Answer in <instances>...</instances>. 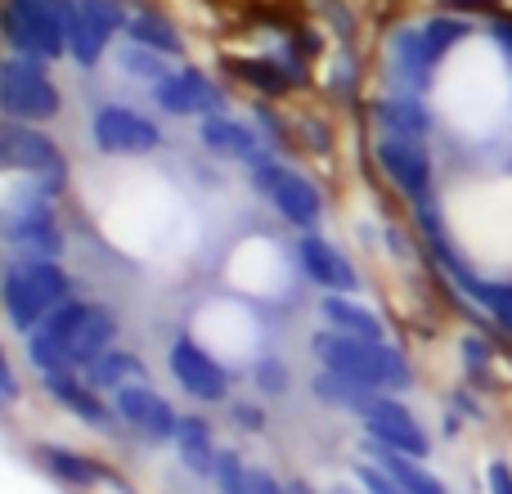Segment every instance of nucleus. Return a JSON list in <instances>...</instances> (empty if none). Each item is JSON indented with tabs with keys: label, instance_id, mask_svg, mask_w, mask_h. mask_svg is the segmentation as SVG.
I'll use <instances>...</instances> for the list:
<instances>
[{
	"label": "nucleus",
	"instance_id": "nucleus-1",
	"mask_svg": "<svg viewBox=\"0 0 512 494\" xmlns=\"http://www.w3.org/2000/svg\"><path fill=\"white\" fill-rule=\"evenodd\" d=\"M310 351L324 360V369L364 382V387H382V391L414 387L409 360L387 342H364V337H346V333H337V328H328V333L310 337Z\"/></svg>",
	"mask_w": 512,
	"mask_h": 494
},
{
	"label": "nucleus",
	"instance_id": "nucleus-2",
	"mask_svg": "<svg viewBox=\"0 0 512 494\" xmlns=\"http://www.w3.org/2000/svg\"><path fill=\"white\" fill-rule=\"evenodd\" d=\"M77 9L72 0H9L5 9V36L23 59H59L68 50L72 23H77Z\"/></svg>",
	"mask_w": 512,
	"mask_h": 494
},
{
	"label": "nucleus",
	"instance_id": "nucleus-3",
	"mask_svg": "<svg viewBox=\"0 0 512 494\" xmlns=\"http://www.w3.org/2000/svg\"><path fill=\"white\" fill-rule=\"evenodd\" d=\"M68 301V274L54 261L5 265V315L18 333H36Z\"/></svg>",
	"mask_w": 512,
	"mask_h": 494
},
{
	"label": "nucleus",
	"instance_id": "nucleus-4",
	"mask_svg": "<svg viewBox=\"0 0 512 494\" xmlns=\"http://www.w3.org/2000/svg\"><path fill=\"white\" fill-rule=\"evenodd\" d=\"M0 108L9 122H50L59 113V90L45 77L41 59H9L0 68Z\"/></svg>",
	"mask_w": 512,
	"mask_h": 494
},
{
	"label": "nucleus",
	"instance_id": "nucleus-5",
	"mask_svg": "<svg viewBox=\"0 0 512 494\" xmlns=\"http://www.w3.org/2000/svg\"><path fill=\"white\" fill-rule=\"evenodd\" d=\"M0 162L9 171H23V176H45L50 185L63 180V153L54 149V140H45L41 131L23 122H5L0 126Z\"/></svg>",
	"mask_w": 512,
	"mask_h": 494
},
{
	"label": "nucleus",
	"instance_id": "nucleus-6",
	"mask_svg": "<svg viewBox=\"0 0 512 494\" xmlns=\"http://www.w3.org/2000/svg\"><path fill=\"white\" fill-rule=\"evenodd\" d=\"M95 144L113 158H135V153H153L162 144V131L149 122V117L131 113V108H99L95 122Z\"/></svg>",
	"mask_w": 512,
	"mask_h": 494
},
{
	"label": "nucleus",
	"instance_id": "nucleus-7",
	"mask_svg": "<svg viewBox=\"0 0 512 494\" xmlns=\"http://www.w3.org/2000/svg\"><path fill=\"white\" fill-rule=\"evenodd\" d=\"M378 167L387 171V180L409 194L414 203H427L432 194V162H427L423 140H396V135H382L378 140Z\"/></svg>",
	"mask_w": 512,
	"mask_h": 494
},
{
	"label": "nucleus",
	"instance_id": "nucleus-8",
	"mask_svg": "<svg viewBox=\"0 0 512 494\" xmlns=\"http://www.w3.org/2000/svg\"><path fill=\"white\" fill-rule=\"evenodd\" d=\"M113 405L140 436H149V441H176V427H180L176 409H171L149 382H126V387H117Z\"/></svg>",
	"mask_w": 512,
	"mask_h": 494
},
{
	"label": "nucleus",
	"instance_id": "nucleus-9",
	"mask_svg": "<svg viewBox=\"0 0 512 494\" xmlns=\"http://www.w3.org/2000/svg\"><path fill=\"white\" fill-rule=\"evenodd\" d=\"M364 436H369L373 445H387V450H400V454H414V459H423L427 454V432L418 427V418L409 414V405H400L396 396H382L378 405L364 414Z\"/></svg>",
	"mask_w": 512,
	"mask_h": 494
},
{
	"label": "nucleus",
	"instance_id": "nucleus-10",
	"mask_svg": "<svg viewBox=\"0 0 512 494\" xmlns=\"http://www.w3.org/2000/svg\"><path fill=\"white\" fill-rule=\"evenodd\" d=\"M167 364H171V373H176V382L194 400H225V391H230V373H225L198 342H189V337H176V342H171Z\"/></svg>",
	"mask_w": 512,
	"mask_h": 494
},
{
	"label": "nucleus",
	"instance_id": "nucleus-11",
	"mask_svg": "<svg viewBox=\"0 0 512 494\" xmlns=\"http://www.w3.org/2000/svg\"><path fill=\"white\" fill-rule=\"evenodd\" d=\"M122 0H81L77 9V23H72V36H68V50L72 59L81 63V68H90V63L104 54L108 36L122 27Z\"/></svg>",
	"mask_w": 512,
	"mask_h": 494
},
{
	"label": "nucleus",
	"instance_id": "nucleus-12",
	"mask_svg": "<svg viewBox=\"0 0 512 494\" xmlns=\"http://www.w3.org/2000/svg\"><path fill=\"white\" fill-rule=\"evenodd\" d=\"M113 337H117L113 310L86 306L77 315V324L68 328V342H63V369H86L90 360H99V355L113 346Z\"/></svg>",
	"mask_w": 512,
	"mask_h": 494
},
{
	"label": "nucleus",
	"instance_id": "nucleus-13",
	"mask_svg": "<svg viewBox=\"0 0 512 494\" xmlns=\"http://www.w3.org/2000/svg\"><path fill=\"white\" fill-rule=\"evenodd\" d=\"M153 95H158V104L167 108V113H180V117H189V113L212 117L216 108H221V90H216L203 72H189V68L185 72H171L167 81H158V86H153Z\"/></svg>",
	"mask_w": 512,
	"mask_h": 494
},
{
	"label": "nucleus",
	"instance_id": "nucleus-14",
	"mask_svg": "<svg viewBox=\"0 0 512 494\" xmlns=\"http://www.w3.org/2000/svg\"><path fill=\"white\" fill-rule=\"evenodd\" d=\"M301 265H306V274L324 292L351 297V292L360 288V279H355V265L346 261V256L337 252L333 243H324V239H301Z\"/></svg>",
	"mask_w": 512,
	"mask_h": 494
},
{
	"label": "nucleus",
	"instance_id": "nucleus-15",
	"mask_svg": "<svg viewBox=\"0 0 512 494\" xmlns=\"http://www.w3.org/2000/svg\"><path fill=\"white\" fill-rule=\"evenodd\" d=\"M432 68H436V59L423 45V27H400V32L391 36V72H396V81L409 95H418V90L432 81Z\"/></svg>",
	"mask_w": 512,
	"mask_h": 494
},
{
	"label": "nucleus",
	"instance_id": "nucleus-16",
	"mask_svg": "<svg viewBox=\"0 0 512 494\" xmlns=\"http://www.w3.org/2000/svg\"><path fill=\"white\" fill-rule=\"evenodd\" d=\"M45 391H50L54 405H63L68 414H77L90 427H108V405L99 400V391H90L81 378H72V369L45 373Z\"/></svg>",
	"mask_w": 512,
	"mask_h": 494
},
{
	"label": "nucleus",
	"instance_id": "nucleus-17",
	"mask_svg": "<svg viewBox=\"0 0 512 494\" xmlns=\"http://www.w3.org/2000/svg\"><path fill=\"white\" fill-rule=\"evenodd\" d=\"M310 391H315L319 405H333V409H351V414H369L373 405L382 400V387H364V382L355 378H342V373L324 369L315 373V382H310Z\"/></svg>",
	"mask_w": 512,
	"mask_h": 494
},
{
	"label": "nucleus",
	"instance_id": "nucleus-18",
	"mask_svg": "<svg viewBox=\"0 0 512 494\" xmlns=\"http://www.w3.org/2000/svg\"><path fill=\"white\" fill-rule=\"evenodd\" d=\"M369 450H373V463H378V468L387 472L396 486H405L409 494H450V490H445V481L432 477V472H427L414 454L387 450V445H373V441H369Z\"/></svg>",
	"mask_w": 512,
	"mask_h": 494
},
{
	"label": "nucleus",
	"instance_id": "nucleus-19",
	"mask_svg": "<svg viewBox=\"0 0 512 494\" xmlns=\"http://www.w3.org/2000/svg\"><path fill=\"white\" fill-rule=\"evenodd\" d=\"M203 144L212 153H221V158H239V162H256L261 158V144H256V135L248 131L243 122H234V117H203Z\"/></svg>",
	"mask_w": 512,
	"mask_h": 494
},
{
	"label": "nucleus",
	"instance_id": "nucleus-20",
	"mask_svg": "<svg viewBox=\"0 0 512 494\" xmlns=\"http://www.w3.org/2000/svg\"><path fill=\"white\" fill-rule=\"evenodd\" d=\"M378 126L382 135H396V140H423L432 131V117L418 104V95H391L378 104Z\"/></svg>",
	"mask_w": 512,
	"mask_h": 494
},
{
	"label": "nucleus",
	"instance_id": "nucleus-21",
	"mask_svg": "<svg viewBox=\"0 0 512 494\" xmlns=\"http://www.w3.org/2000/svg\"><path fill=\"white\" fill-rule=\"evenodd\" d=\"M270 198H274V207H279L283 221L301 225V230H310V225L319 221V207H324V203H319V189L310 185L306 176H292V171L279 180V185H274Z\"/></svg>",
	"mask_w": 512,
	"mask_h": 494
},
{
	"label": "nucleus",
	"instance_id": "nucleus-22",
	"mask_svg": "<svg viewBox=\"0 0 512 494\" xmlns=\"http://www.w3.org/2000/svg\"><path fill=\"white\" fill-rule=\"evenodd\" d=\"M176 445H180V463L198 477H216V463H221V450L212 441V427L203 418H180L176 427Z\"/></svg>",
	"mask_w": 512,
	"mask_h": 494
},
{
	"label": "nucleus",
	"instance_id": "nucleus-23",
	"mask_svg": "<svg viewBox=\"0 0 512 494\" xmlns=\"http://www.w3.org/2000/svg\"><path fill=\"white\" fill-rule=\"evenodd\" d=\"M324 319H328V328H337V333H346V337L382 342V319L373 315L369 306L351 301V297H337V292H328V297H324Z\"/></svg>",
	"mask_w": 512,
	"mask_h": 494
},
{
	"label": "nucleus",
	"instance_id": "nucleus-24",
	"mask_svg": "<svg viewBox=\"0 0 512 494\" xmlns=\"http://www.w3.org/2000/svg\"><path fill=\"white\" fill-rule=\"evenodd\" d=\"M41 459L54 477L77 486V490H90V486H99V481H113V477H104V468H95V459H86V454H77V450H63V445H41Z\"/></svg>",
	"mask_w": 512,
	"mask_h": 494
},
{
	"label": "nucleus",
	"instance_id": "nucleus-25",
	"mask_svg": "<svg viewBox=\"0 0 512 494\" xmlns=\"http://www.w3.org/2000/svg\"><path fill=\"white\" fill-rule=\"evenodd\" d=\"M126 378H135V382H149V373H144V364L135 360V355H126V351H113L108 346L99 360H90L86 364V382L95 391H117V387H126Z\"/></svg>",
	"mask_w": 512,
	"mask_h": 494
},
{
	"label": "nucleus",
	"instance_id": "nucleus-26",
	"mask_svg": "<svg viewBox=\"0 0 512 494\" xmlns=\"http://www.w3.org/2000/svg\"><path fill=\"white\" fill-rule=\"evenodd\" d=\"M126 32H131V41L144 45V50L180 54V32H176V27H171L162 14H135L131 23H126Z\"/></svg>",
	"mask_w": 512,
	"mask_h": 494
},
{
	"label": "nucleus",
	"instance_id": "nucleus-27",
	"mask_svg": "<svg viewBox=\"0 0 512 494\" xmlns=\"http://www.w3.org/2000/svg\"><path fill=\"white\" fill-rule=\"evenodd\" d=\"M122 68H126V77L149 81V86H158V81L171 77V72L162 68V54L158 50H144V45H135V41H131V50H122Z\"/></svg>",
	"mask_w": 512,
	"mask_h": 494
},
{
	"label": "nucleus",
	"instance_id": "nucleus-28",
	"mask_svg": "<svg viewBox=\"0 0 512 494\" xmlns=\"http://www.w3.org/2000/svg\"><path fill=\"white\" fill-rule=\"evenodd\" d=\"M212 481H216V494H252V468L234 450H221Z\"/></svg>",
	"mask_w": 512,
	"mask_h": 494
},
{
	"label": "nucleus",
	"instance_id": "nucleus-29",
	"mask_svg": "<svg viewBox=\"0 0 512 494\" xmlns=\"http://www.w3.org/2000/svg\"><path fill=\"white\" fill-rule=\"evenodd\" d=\"M463 36H468V23H463V18H432V23L423 27V45H427V54H432L436 63H441L445 50L459 45Z\"/></svg>",
	"mask_w": 512,
	"mask_h": 494
},
{
	"label": "nucleus",
	"instance_id": "nucleus-30",
	"mask_svg": "<svg viewBox=\"0 0 512 494\" xmlns=\"http://www.w3.org/2000/svg\"><path fill=\"white\" fill-rule=\"evenodd\" d=\"M239 77L256 81L261 90H288V86H297V77H288V68H279V63H265V59L239 63Z\"/></svg>",
	"mask_w": 512,
	"mask_h": 494
},
{
	"label": "nucleus",
	"instance_id": "nucleus-31",
	"mask_svg": "<svg viewBox=\"0 0 512 494\" xmlns=\"http://www.w3.org/2000/svg\"><path fill=\"white\" fill-rule=\"evenodd\" d=\"M481 306L495 315L499 328H508V333H512V283H486V292H481Z\"/></svg>",
	"mask_w": 512,
	"mask_h": 494
},
{
	"label": "nucleus",
	"instance_id": "nucleus-32",
	"mask_svg": "<svg viewBox=\"0 0 512 494\" xmlns=\"http://www.w3.org/2000/svg\"><path fill=\"white\" fill-rule=\"evenodd\" d=\"M355 481H360L364 494H409L405 486H396V481H391L378 463H355Z\"/></svg>",
	"mask_w": 512,
	"mask_h": 494
},
{
	"label": "nucleus",
	"instance_id": "nucleus-33",
	"mask_svg": "<svg viewBox=\"0 0 512 494\" xmlns=\"http://www.w3.org/2000/svg\"><path fill=\"white\" fill-rule=\"evenodd\" d=\"M256 387H261L265 396H283V391H288V369H283L274 355H265V360L256 364Z\"/></svg>",
	"mask_w": 512,
	"mask_h": 494
},
{
	"label": "nucleus",
	"instance_id": "nucleus-34",
	"mask_svg": "<svg viewBox=\"0 0 512 494\" xmlns=\"http://www.w3.org/2000/svg\"><path fill=\"white\" fill-rule=\"evenodd\" d=\"M283 176H288V171H279L270 158H256V162H252V185L265 189V194H274V185H279Z\"/></svg>",
	"mask_w": 512,
	"mask_h": 494
},
{
	"label": "nucleus",
	"instance_id": "nucleus-35",
	"mask_svg": "<svg viewBox=\"0 0 512 494\" xmlns=\"http://www.w3.org/2000/svg\"><path fill=\"white\" fill-rule=\"evenodd\" d=\"M486 486H490V494H512V468L504 459H495L486 468Z\"/></svg>",
	"mask_w": 512,
	"mask_h": 494
},
{
	"label": "nucleus",
	"instance_id": "nucleus-36",
	"mask_svg": "<svg viewBox=\"0 0 512 494\" xmlns=\"http://www.w3.org/2000/svg\"><path fill=\"white\" fill-rule=\"evenodd\" d=\"M463 360H468L472 369H486V364H490L486 342H477V337H463Z\"/></svg>",
	"mask_w": 512,
	"mask_h": 494
},
{
	"label": "nucleus",
	"instance_id": "nucleus-37",
	"mask_svg": "<svg viewBox=\"0 0 512 494\" xmlns=\"http://www.w3.org/2000/svg\"><path fill=\"white\" fill-rule=\"evenodd\" d=\"M234 418H239L243 432H261V427H265V414L256 405H234Z\"/></svg>",
	"mask_w": 512,
	"mask_h": 494
},
{
	"label": "nucleus",
	"instance_id": "nucleus-38",
	"mask_svg": "<svg viewBox=\"0 0 512 494\" xmlns=\"http://www.w3.org/2000/svg\"><path fill=\"white\" fill-rule=\"evenodd\" d=\"M252 494H288V486H279V481H274L270 472L252 468Z\"/></svg>",
	"mask_w": 512,
	"mask_h": 494
},
{
	"label": "nucleus",
	"instance_id": "nucleus-39",
	"mask_svg": "<svg viewBox=\"0 0 512 494\" xmlns=\"http://www.w3.org/2000/svg\"><path fill=\"white\" fill-rule=\"evenodd\" d=\"M0 396H5V405H14L18 400V378H14L9 364H0Z\"/></svg>",
	"mask_w": 512,
	"mask_h": 494
},
{
	"label": "nucleus",
	"instance_id": "nucleus-40",
	"mask_svg": "<svg viewBox=\"0 0 512 494\" xmlns=\"http://www.w3.org/2000/svg\"><path fill=\"white\" fill-rule=\"evenodd\" d=\"M495 41L504 45V50L512 54V23H495Z\"/></svg>",
	"mask_w": 512,
	"mask_h": 494
},
{
	"label": "nucleus",
	"instance_id": "nucleus-41",
	"mask_svg": "<svg viewBox=\"0 0 512 494\" xmlns=\"http://www.w3.org/2000/svg\"><path fill=\"white\" fill-rule=\"evenodd\" d=\"M288 494H319L310 481H288Z\"/></svg>",
	"mask_w": 512,
	"mask_h": 494
},
{
	"label": "nucleus",
	"instance_id": "nucleus-42",
	"mask_svg": "<svg viewBox=\"0 0 512 494\" xmlns=\"http://www.w3.org/2000/svg\"><path fill=\"white\" fill-rule=\"evenodd\" d=\"M333 494H360V490H351V486H337Z\"/></svg>",
	"mask_w": 512,
	"mask_h": 494
}]
</instances>
